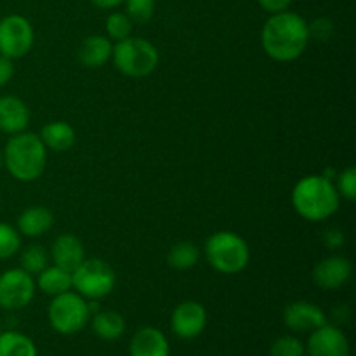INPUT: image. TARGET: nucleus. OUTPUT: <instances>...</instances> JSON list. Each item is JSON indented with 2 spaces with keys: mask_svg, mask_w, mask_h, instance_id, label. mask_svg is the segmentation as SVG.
I'll use <instances>...</instances> for the list:
<instances>
[{
  "mask_svg": "<svg viewBox=\"0 0 356 356\" xmlns=\"http://www.w3.org/2000/svg\"><path fill=\"white\" fill-rule=\"evenodd\" d=\"M309 28L302 16L292 10L271 14L261 31V44L271 59L289 63L306 51L309 42Z\"/></svg>",
  "mask_w": 356,
  "mask_h": 356,
  "instance_id": "f257e3e1",
  "label": "nucleus"
},
{
  "mask_svg": "<svg viewBox=\"0 0 356 356\" xmlns=\"http://www.w3.org/2000/svg\"><path fill=\"white\" fill-rule=\"evenodd\" d=\"M341 197L336 184L322 174L302 177L292 190V207L309 222H320L329 219L339 211Z\"/></svg>",
  "mask_w": 356,
  "mask_h": 356,
  "instance_id": "f03ea898",
  "label": "nucleus"
},
{
  "mask_svg": "<svg viewBox=\"0 0 356 356\" xmlns=\"http://www.w3.org/2000/svg\"><path fill=\"white\" fill-rule=\"evenodd\" d=\"M3 152V167L21 183L37 181L44 174L47 163V148L33 132H19L10 136Z\"/></svg>",
  "mask_w": 356,
  "mask_h": 356,
  "instance_id": "7ed1b4c3",
  "label": "nucleus"
},
{
  "mask_svg": "<svg viewBox=\"0 0 356 356\" xmlns=\"http://www.w3.org/2000/svg\"><path fill=\"white\" fill-rule=\"evenodd\" d=\"M111 61L122 75L143 79L155 72L160 61V54L152 42L131 35L129 38L115 42Z\"/></svg>",
  "mask_w": 356,
  "mask_h": 356,
  "instance_id": "20e7f679",
  "label": "nucleus"
},
{
  "mask_svg": "<svg viewBox=\"0 0 356 356\" xmlns=\"http://www.w3.org/2000/svg\"><path fill=\"white\" fill-rule=\"evenodd\" d=\"M205 257L218 273L236 275L249 264L250 250L245 240L233 232H218L205 243Z\"/></svg>",
  "mask_w": 356,
  "mask_h": 356,
  "instance_id": "39448f33",
  "label": "nucleus"
},
{
  "mask_svg": "<svg viewBox=\"0 0 356 356\" xmlns=\"http://www.w3.org/2000/svg\"><path fill=\"white\" fill-rule=\"evenodd\" d=\"M49 323L63 336H73L86 329L90 320L89 302L76 292H65L52 298L47 309Z\"/></svg>",
  "mask_w": 356,
  "mask_h": 356,
  "instance_id": "423d86ee",
  "label": "nucleus"
},
{
  "mask_svg": "<svg viewBox=\"0 0 356 356\" xmlns=\"http://www.w3.org/2000/svg\"><path fill=\"white\" fill-rule=\"evenodd\" d=\"M72 284L76 294L83 299L97 301L113 292L117 285V275L113 268L103 259H83L72 273Z\"/></svg>",
  "mask_w": 356,
  "mask_h": 356,
  "instance_id": "0eeeda50",
  "label": "nucleus"
},
{
  "mask_svg": "<svg viewBox=\"0 0 356 356\" xmlns=\"http://www.w3.org/2000/svg\"><path fill=\"white\" fill-rule=\"evenodd\" d=\"M35 33L30 21L21 14H9L0 19V54L19 59L33 47Z\"/></svg>",
  "mask_w": 356,
  "mask_h": 356,
  "instance_id": "6e6552de",
  "label": "nucleus"
},
{
  "mask_svg": "<svg viewBox=\"0 0 356 356\" xmlns=\"http://www.w3.org/2000/svg\"><path fill=\"white\" fill-rule=\"evenodd\" d=\"M37 284L33 277L21 268H13L0 275V308L14 309L26 308L35 298Z\"/></svg>",
  "mask_w": 356,
  "mask_h": 356,
  "instance_id": "1a4fd4ad",
  "label": "nucleus"
},
{
  "mask_svg": "<svg viewBox=\"0 0 356 356\" xmlns=\"http://www.w3.org/2000/svg\"><path fill=\"white\" fill-rule=\"evenodd\" d=\"M207 327V312L197 301H183L170 315V330L179 339H195Z\"/></svg>",
  "mask_w": 356,
  "mask_h": 356,
  "instance_id": "9d476101",
  "label": "nucleus"
},
{
  "mask_svg": "<svg viewBox=\"0 0 356 356\" xmlns=\"http://www.w3.org/2000/svg\"><path fill=\"white\" fill-rule=\"evenodd\" d=\"M305 348L308 356H351L346 334L339 327L330 325V323H325L320 329L309 332Z\"/></svg>",
  "mask_w": 356,
  "mask_h": 356,
  "instance_id": "9b49d317",
  "label": "nucleus"
},
{
  "mask_svg": "<svg viewBox=\"0 0 356 356\" xmlns=\"http://www.w3.org/2000/svg\"><path fill=\"white\" fill-rule=\"evenodd\" d=\"M353 266L343 256H330L320 261L313 270V282L323 291H337L350 282Z\"/></svg>",
  "mask_w": 356,
  "mask_h": 356,
  "instance_id": "f8f14e48",
  "label": "nucleus"
},
{
  "mask_svg": "<svg viewBox=\"0 0 356 356\" xmlns=\"http://www.w3.org/2000/svg\"><path fill=\"white\" fill-rule=\"evenodd\" d=\"M284 323L292 332H313L327 323L322 308L308 301H296L284 309Z\"/></svg>",
  "mask_w": 356,
  "mask_h": 356,
  "instance_id": "ddd939ff",
  "label": "nucleus"
},
{
  "mask_svg": "<svg viewBox=\"0 0 356 356\" xmlns=\"http://www.w3.org/2000/svg\"><path fill=\"white\" fill-rule=\"evenodd\" d=\"M129 356H170L165 334L155 327H143L129 343Z\"/></svg>",
  "mask_w": 356,
  "mask_h": 356,
  "instance_id": "4468645a",
  "label": "nucleus"
},
{
  "mask_svg": "<svg viewBox=\"0 0 356 356\" xmlns=\"http://www.w3.org/2000/svg\"><path fill=\"white\" fill-rule=\"evenodd\" d=\"M30 124L26 103L16 96H0V132L19 134Z\"/></svg>",
  "mask_w": 356,
  "mask_h": 356,
  "instance_id": "2eb2a0df",
  "label": "nucleus"
},
{
  "mask_svg": "<svg viewBox=\"0 0 356 356\" xmlns=\"http://www.w3.org/2000/svg\"><path fill=\"white\" fill-rule=\"evenodd\" d=\"M51 257L56 266L73 273V270L86 259V249L75 235L65 233V235H59L52 243Z\"/></svg>",
  "mask_w": 356,
  "mask_h": 356,
  "instance_id": "dca6fc26",
  "label": "nucleus"
},
{
  "mask_svg": "<svg viewBox=\"0 0 356 356\" xmlns=\"http://www.w3.org/2000/svg\"><path fill=\"white\" fill-rule=\"evenodd\" d=\"M113 44L104 35H90L79 47V61L86 68H101L111 59Z\"/></svg>",
  "mask_w": 356,
  "mask_h": 356,
  "instance_id": "f3484780",
  "label": "nucleus"
},
{
  "mask_svg": "<svg viewBox=\"0 0 356 356\" xmlns=\"http://www.w3.org/2000/svg\"><path fill=\"white\" fill-rule=\"evenodd\" d=\"M54 226V214L45 207H30L17 218V232L24 236H42Z\"/></svg>",
  "mask_w": 356,
  "mask_h": 356,
  "instance_id": "a211bd4d",
  "label": "nucleus"
},
{
  "mask_svg": "<svg viewBox=\"0 0 356 356\" xmlns=\"http://www.w3.org/2000/svg\"><path fill=\"white\" fill-rule=\"evenodd\" d=\"M40 141L44 143V146L51 152L61 153L68 152L73 145H75V129L70 124L61 120L49 122L47 125H44L40 131Z\"/></svg>",
  "mask_w": 356,
  "mask_h": 356,
  "instance_id": "6ab92c4d",
  "label": "nucleus"
},
{
  "mask_svg": "<svg viewBox=\"0 0 356 356\" xmlns=\"http://www.w3.org/2000/svg\"><path fill=\"white\" fill-rule=\"evenodd\" d=\"M92 330L101 341H117L125 332V320L113 309L96 312L92 315Z\"/></svg>",
  "mask_w": 356,
  "mask_h": 356,
  "instance_id": "aec40b11",
  "label": "nucleus"
},
{
  "mask_svg": "<svg viewBox=\"0 0 356 356\" xmlns=\"http://www.w3.org/2000/svg\"><path fill=\"white\" fill-rule=\"evenodd\" d=\"M37 287L44 294L52 296V298H56L59 294H65V292L73 289L72 273L63 270V268L56 266V264L54 266H47L37 275Z\"/></svg>",
  "mask_w": 356,
  "mask_h": 356,
  "instance_id": "412c9836",
  "label": "nucleus"
},
{
  "mask_svg": "<svg viewBox=\"0 0 356 356\" xmlns=\"http://www.w3.org/2000/svg\"><path fill=\"white\" fill-rule=\"evenodd\" d=\"M0 356H38L33 341L16 330L0 332Z\"/></svg>",
  "mask_w": 356,
  "mask_h": 356,
  "instance_id": "4be33fe9",
  "label": "nucleus"
},
{
  "mask_svg": "<svg viewBox=\"0 0 356 356\" xmlns=\"http://www.w3.org/2000/svg\"><path fill=\"white\" fill-rule=\"evenodd\" d=\"M200 261V249L191 242H179L170 247L167 264L174 270H190Z\"/></svg>",
  "mask_w": 356,
  "mask_h": 356,
  "instance_id": "5701e85b",
  "label": "nucleus"
},
{
  "mask_svg": "<svg viewBox=\"0 0 356 356\" xmlns=\"http://www.w3.org/2000/svg\"><path fill=\"white\" fill-rule=\"evenodd\" d=\"M49 266V252L42 245H30L21 254V270L31 277H37Z\"/></svg>",
  "mask_w": 356,
  "mask_h": 356,
  "instance_id": "b1692460",
  "label": "nucleus"
},
{
  "mask_svg": "<svg viewBox=\"0 0 356 356\" xmlns=\"http://www.w3.org/2000/svg\"><path fill=\"white\" fill-rule=\"evenodd\" d=\"M132 26L134 23L125 13H111L106 17V35L110 40L120 42L132 35Z\"/></svg>",
  "mask_w": 356,
  "mask_h": 356,
  "instance_id": "393cba45",
  "label": "nucleus"
},
{
  "mask_svg": "<svg viewBox=\"0 0 356 356\" xmlns=\"http://www.w3.org/2000/svg\"><path fill=\"white\" fill-rule=\"evenodd\" d=\"M21 233L7 222H0V261L9 259L19 250Z\"/></svg>",
  "mask_w": 356,
  "mask_h": 356,
  "instance_id": "a878e982",
  "label": "nucleus"
},
{
  "mask_svg": "<svg viewBox=\"0 0 356 356\" xmlns=\"http://www.w3.org/2000/svg\"><path fill=\"white\" fill-rule=\"evenodd\" d=\"M125 14L132 23L145 24L155 14V0H124Z\"/></svg>",
  "mask_w": 356,
  "mask_h": 356,
  "instance_id": "bb28decb",
  "label": "nucleus"
},
{
  "mask_svg": "<svg viewBox=\"0 0 356 356\" xmlns=\"http://www.w3.org/2000/svg\"><path fill=\"white\" fill-rule=\"evenodd\" d=\"M270 356H306L305 343L296 336H282L271 344Z\"/></svg>",
  "mask_w": 356,
  "mask_h": 356,
  "instance_id": "cd10ccee",
  "label": "nucleus"
},
{
  "mask_svg": "<svg viewBox=\"0 0 356 356\" xmlns=\"http://www.w3.org/2000/svg\"><path fill=\"white\" fill-rule=\"evenodd\" d=\"M336 190L339 197L346 198V200L353 202L356 198V169L355 167H348L346 170L337 176Z\"/></svg>",
  "mask_w": 356,
  "mask_h": 356,
  "instance_id": "c85d7f7f",
  "label": "nucleus"
},
{
  "mask_svg": "<svg viewBox=\"0 0 356 356\" xmlns=\"http://www.w3.org/2000/svg\"><path fill=\"white\" fill-rule=\"evenodd\" d=\"M309 28V37H315L318 40H329L334 33V24L329 17H318L308 24Z\"/></svg>",
  "mask_w": 356,
  "mask_h": 356,
  "instance_id": "c756f323",
  "label": "nucleus"
},
{
  "mask_svg": "<svg viewBox=\"0 0 356 356\" xmlns=\"http://www.w3.org/2000/svg\"><path fill=\"white\" fill-rule=\"evenodd\" d=\"M14 76V65L13 59L6 58L0 54V87L7 86Z\"/></svg>",
  "mask_w": 356,
  "mask_h": 356,
  "instance_id": "7c9ffc66",
  "label": "nucleus"
},
{
  "mask_svg": "<svg viewBox=\"0 0 356 356\" xmlns=\"http://www.w3.org/2000/svg\"><path fill=\"white\" fill-rule=\"evenodd\" d=\"M259 6L263 7L266 13L275 14V13H282V10H287L289 6L292 3V0H257Z\"/></svg>",
  "mask_w": 356,
  "mask_h": 356,
  "instance_id": "2f4dec72",
  "label": "nucleus"
},
{
  "mask_svg": "<svg viewBox=\"0 0 356 356\" xmlns=\"http://www.w3.org/2000/svg\"><path fill=\"white\" fill-rule=\"evenodd\" d=\"M323 240H325L327 247H330V249H337V247L343 245L344 236H343V233L339 232V229H330V232L325 233Z\"/></svg>",
  "mask_w": 356,
  "mask_h": 356,
  "instance_id": "473e14b6",
  "label": "nucleus"
},
{
  "mask_svg": "<svg viewBox=\"0 0 356 356\" xmlns=\"http://www.w3.org/2000/svg\"><path fill=\"white\" fill-rule=\"evenodd\" d=\"M90 3L99 9H117L118 6L124 3V0H90Z\"/></svg>",
  "mask_w": 356,
  "mask_h": 356,
  "instance_id": "72a5a7b5",
  "label": "nucleus"
},
{
  "mask_svg": "<svg viewBox=\"0 0 356 356\" xmlns=\"http://www.w3.org/2000/svg\"><path fill=\"white\" fill-rule=\"evenodd\" d=\"M2 167H3V152L2 148H0V170H2Z\"/></svg>",
  "mask_w": 356,
  "mask_h": 356,
  "instance_id": "f704fd0d",
  "label": "nucleus"
}]
</instances>
